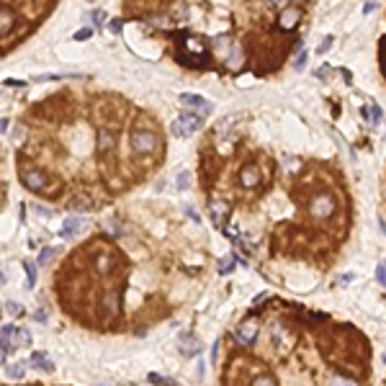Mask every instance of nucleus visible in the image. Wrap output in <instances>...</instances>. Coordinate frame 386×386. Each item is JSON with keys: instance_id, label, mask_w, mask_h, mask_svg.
Returning a JSON list of instances; mask_svg holds the SVG:
<instances>
[{"instance_id": "obj_7", "label": "nucleus", "mask_w": 386, "mask_h": 386, "mask_svg": "<svg viewBox=\"0 0 386 386\" xmlns=\"http://www.w3.org/2000/svg\"><path fill=\"white\" fill-rule=\"evenodd\" d=\"M21 180H24V186L31 188V191H44L47 188V175L39 172V170H26L21 175Z\"/></svg>"}, {"instance_id": "obj_18", "label": "nucleus", "mask_w": 386, "mask_h": 386, "mask_svg": "<svg viewBox=\"0 0 386 386\" xmlns=\"http://www.w3.org/2000/svg\"><path fill=\"white\" fill-rule=\"evenodd\" d=\"M0 18H3V36L11 31V24H13V16H11V11H8V8H3V11H0Z\"/></svg>"}, {"instance_id": "obj_10", "label": "nucleus", "mask_w": 386, "mask_h": 386, "mask_svg": "<svg viewBox=\"0 0 386 386\" xmlns=\"http://www.w3.org/2000/svg\"><path fill=\"white\" fill-rule=\"evenodd\" d=\"M100 309H103V314H108V317H116L119 309H121V301L116 293H106L103 299H100Z\"/></svg>"}, {"instance_id": "obj_25", "label": "nucleus", "mask_w": 386, "mask_h": 386, "mask_svg": "<svg viewBox=\"0 0 386 386\" xmlns=\"http://www.w3.org/2000/svg\"><path fill=\"white\" fill-rule=\"evenodd\" d=\"M16 332H18V330L13 327V324H3V342H8V340H11Z\"/></svg>"}, {"instance_id": "obj_28", "label": "nucleus", "mask_w": 386, "mask_h": 386, "mask_svg": "<svg viewBox=\"0 0 386 386\" xmlns=\"http://www.w3.org/2000/svg\"><path fill=\"white\" fill-rule=\"evenodd\" d=\"M188 180H191V178H188V172H180V175H178V183H175V186H178V191L188 188Z\"/></svg>"}, {"instance_id": "obj_33", "label": "nucleus", "mask_w": 386, "mask_h": 386, "mask_svg": "<svg viewBox=\"0 0 386 386\" xmlns=\"http://www.w3.org/2000/svg\"><path fill=\"white\" fill-rule=\"evenodd\" d=\"M121 24H124V21H119V18H116V21H111V24H108V31L119 34V31H121Z\"/></svg>"}, {"instance_id": "obj_36", "label": "nucleus", "mask_w": 386, "mask_h": 386, "mask_svg": "<svg viewBox=\"0 0 386 386\" xmlns=\"http://www.w3.org/2000/svg\"><path fill=\"white\" fill-rule=\"evenodd\" d=\"M270 3H273V5H278V8H281V11H283V8H286V5H289V0H270Z\"/></svg>"}, {"instance_id": "obj_39", "label": "nucleus", "mask_w": 386, "mask_h": 386, "mask_svg": "<svg viewBox=\"0 0 386 386\" xmlns=\"http://www.w3.org/2000/svg\"><path fill=\"white\" fill-rule=\"evenodd\" d=\"M186 214H188L191 219H196V221H198V214H196V211H193V209H186Z\"/></svg>"}, {"instance_id": "obj_42", "label": "nucleus", "mask_w": 386, "mask_h": 386, "mask_svg": "<svg viewBox=\"0 0 386 386\" xmlns=\"http://www.w3.org/2000/svg\"><path fill=\"white\" fill-rule=\"evenodd\" d=\"M88 3H93V0H88Z\"/></svg>"}, {"instance_id": "obj_37", "label": "nucleus", "mask_w": 386, "mask_h": 386, "mask_svg": "<svg viewBox=\"0 0 386 386\" xmlns=\"http://www.w3.org/2000/svg\"><path fill=\"white\" fill-rule=\"evenodd\" d=\"M5 85H8V88H11V85H13V88H21L24 83H21V80H5Z\"/></svg>"}, {"instance_id": "obj_14", "label": "nucleus", "mask_w": 386, "mask_h": 386, "mask_svg": "<svg viewBox=\"0 0 386 386\" xmlns=\"http://www.w3.org/2000/svg\"><path fill=\"white\" fill-rule=\"evenodd\" d=\"M201 350V342L196 338H191V335H183L180 338V353L183 355H196Z\"/></svg>"}, {"instance_id": "obj_22", "label": "nucleus", "mask_w": 386, "mask_h": 386, "mask_svg": "<svg viewBox=\"0 0 386 386\" xmlns=\"http://www.w3.org/2000/svg\"><path fill=\"white\" fill-rule=\"evenodd\" d=\"M147 379H149V384H157V386H178V384H172V381H168L165 376H157V373H149Z\"/></svg>"}, {"instance_id": "obj_38", "label": "nucleus", "mask_w": 386, "mask_h": 386, "mask_svg": "<svg viewBox=\"0 0 386 386\" xmlns=\"http://www.w3.org/2000/svg\"><path fill=\"white\" fill-rule=\"evenodd\" d=\"M103 21V13H93V24H100Z\"/></svg>"}, {"instance_id": "obj_2", "label": "nucleus", "mask_w": 386, "mask_h": 386, "mask_svg": "<svg viewBox=\"0 0 386 386\" xmlns=\"http://www.w3.org/2000/svg\"><path fill=\"white\" fill-rule=\"evenodd\" d=\"M309 214L314 219H330L335 214V198L330 196V193H314V196L309 198Z\"/></svg>"}, {"instance_id": "obj_35", "label": "nucleus", "mask_w": 386, "mask_h": 386, "mask_svg": "<svg viewBox=\"0 0 386 386\" xmlns=\"http://www.w3.org/2000/svg\"><path fill=\"white\" fill-rule=\"evenodd\" d=\"M373 11H376V3H365V5H363V13H365V16L373 13Z\"/></svg>"}, {"instance_id": "obj_3", "label": "nucleus", "mask_w": 386, "mask_h": 386, "mask_svg": "<svg viewBox=\"0 0 386 386\" xmlns=\"http://www.w3.org/2000/svg\"><path fill=\"white\" fill-rule=\"evenodd\" d=\"M157 147H160V142L152 131H145V129L131 131V149H134L137 155H152Z\"/></svg>"}, {"instance_id": "obj_24", "label": "nucleus", "mask_w": 386, "mask_h": 386, "mask_svg": "<svg viewBox=\"0 0 386 386\" xmlns=\"http://www.w3.org/2000/svg\"><path fill=\"white\" fill-rule=\"evenodd\" d=\"M235 260H237V255H235V258H224V260L219 263V273H229L232 265H235Z\"/></svg>"}, {"instance_id": "obj_20", "label": "nucleus", "mask_w": 386, "mask_h": 386, "mask_svg": "<svg viewBox=\"0 0 386 386\" xmlns=\"http://www.w3.org/2000/svg\"><path fill=\"white\" fill-rule=\"evenodd\" d=\"M5 373H8V379H21V376H24V365H18V363L5 365Z\"/></svg>"}, {"instance_id": "obj_23", "label": "nucleus", "mask_w": 386, "mask_h": 386, "mask_svg": "<svg viewBox=\"0 0 386 386\" xmlns=\"http://www.w3.org/2000/svg\"><path fill=\"white\" fill-rule=\"evenodd\" d=\"M250 386H276V381H273L270 376H258V379H252Z\"/></svg>"}, {"instance_id": "obj_16", "label": "nucleus", "mask_w": 386, "mask_h": 386, "mask_svg": "<svg viewBox=\"0 0 386 386\" xmlns=\"http://www.w3.org/2000/svg\"><path fill=\"white\" fill-rule=\"evenodd\" d=\"M227 67H229V70H240V67H242V52H240V49H235V52L229 54Z\"/></svg>"}, {"instance_id": "obj_4", "label": "nucleus", "mask_w": 386, "mask_h": 386, "mask_svg": "<svg viewBox=\"0 0 386 386\" xmlns=\"http://www.w3.org/2000/svg\"><path fill=\"white\" fill-rule=\"evenodd\" d=\"M204 126V116H196V114H186V116H180V119H175L170 124V131L175 137H191L196 129H201Z\"/></svg>"}, {"instance_id": "obj_21", "label": "nucleus", "mask_w": 386, "mask_h": 386, "mask_svg": "<svg viewBox=\"0 0 386 386\" xmlns=\"http://www.w3.org/2000/svg\"><path fill=\"white\" fill-rule=\"evenodd\" d=\"M330 386H358V381H355V379H345V376H335V379L330 381Z\"/></svg>"}, {"instance_id": "obj_8", "label": "nucleus", "mask_w": 386, "mask_h": 386, "mask_svg": "<svg viewBox=\"0 0 386 386\" xmlns=\"http://www.w3.org/2000/svg\"><path fill=\"white\" fill-rule=\"evenodd\" d=\"M260 183V168L258 165H245L240 172V186L242 188H255Z\"/></svg>"}, {"instance_id": "obj_41", "label": "nucleus", "mask_w": 386, "mask_h": 386, "mask_svg": "<svg viewBox=\"0 0 386 386\" xmlns=\"http://www.w3.org/2000/svg\"><path fill=\"white\" fill-rule=\"evenodd\" d=\"M384 363H386V355H384Z\"/></svg>"}, {"instance_id": "obj_40", "label": "nucleus", "mask_w": 386, "mask_h": 386, "mask_svg": "<svg viewBox=\"0 0 386 386\" xmlns=\"http://www.w3.org/2000/svg\"><path fill=\"white\" fill-rule=\"evenodd\" d=\"M299 3H312V0H299Z\"/></svg>"}, {"instance_id": "obj_12", "label": "nucleus", "mask_w": 386, "mask_h": 386, "mask_svg": "<svg viewBox=\"0 0 386 386\" xmlns=\"http://www.w3.org/2000/svg\"><path fill=\"white\" fill-rule=\"evenodd\" d=\"M80 229H83V221H80L77 217H67L65 224H62V237L65 240H72V237L80 235Z\"/></svg>"}, {"instance_id": "obj_30", "label": "nucleus", "mask_w": 386, "mask_h": 386, "mask_svg": "<svg viewBox=\"0 0 386 386\" xmlns=\"http://www.w3.org/2000/svg\"><path fill=\"white\" fill-rule=\"evenodd\" d=\"M90 34H93V28H83V31L75 34V39H77V42H85V39H90Z\"/></svg>"}, {"instance_id": "obj_19", "label": "nucleus", "mask_w": 386, "mask_h": 386, "mask_svg": "<svg viewBox=\"0 0 386 386\" xmlns=\"http://www.w3.org/2000/svg\"><path fill=\"white\" fill-rule=\"evenodd\" d=\"M54 255H57V250H54V247H44V250H42V255H39V263H42V265H49Z\"/></svg>"}, {"instance_id": "obj_34", "label": "nucleus", "mask_w": 386, "mask_h": 386, "mask_svg": "<svg viewBox=\"0 0 386 386\" xmlns=\"http://www.w3.org/2000/svg\"><path fill=\"white\" fill-rule=\"evenodd\" d=\"M353 278H355V276H353V273H345V276L340 278V283H342V286H348V283H350Z\"/></svg>"}, {"instance_id": "obj_27", "label": "nucleus", "mask_w": 386, "mask_h": 386, "mask_svg": "<svg viewBox=\"0 0 386 386\" xmlns=\"http://www.w3.org/2000/svg\"><path fill=\"white\" fill-rule=\"evenodd\" d=\"M39 217H44V219H49V217H54V211L52 209H47V206H31Z\"/></svg>"}, {"instance_id": "obj_15", "label": "nucleus", "mask_w": 386, "mask_h": 386, "mask_svg": "<svg viewBox=\"0 0 386 386\" xmlns=\"http://www.w3.org/2000/svg\"><path fill=\"white\" fill-rule=\"evenodd\" d=\"M31 365H34V368L47 371V373H52V371H54L52 361H47V353H31Z\"/></svg>"}, {"instance_id": "obj_17", "label": "nucleus", "mask_w": 386, "mask_h": 386, "mask_svg": "<svg viewBox=\"0 0 386 386\" xmlns=\"http://www.w3.org/2000/svg\"><path fill=\"white\" fill-rule=\"evenodd\" d=\"M24 270H26V286H34L36 283V265H31V263H24Z\"/></svg>"}, {"instance_id": "obj_13", "label": "nucleus", "mask_w": 386, "mask_h": 386, "mask_svg": "<svg viewBox=\"0 0 386 386\" xmlns=\"http://www.w3.org/2000/svg\"><path fill=\"white\" fill-rule=\"evenodd\" d=\"M116 145V134L111 129H103V131H98V152L100 155H106V152Z\"/></svg>"}, {"instance_id": "obj_31", "label": "nucleus", "mask_w": 386, "mask_h": 386, "mask_svg": "<svg viewBox=\"0 0 386 386\" xmlns=\"http://www.w3.org/2000/svg\"><path fill=\"white\" fill-rule=\"evenodd\" d=\"M5 309L11 312V314H21V304H16V301H8V304H5Z\"/></svg>"}, {"instance_id": "obj_29", "label": "nucleus", "mask_w": 386, "mask_h": 386, "mask_svg": "<svg viewBox=\"0 0 386 386\" xmlns=\"http://www.w3.org/2000/svg\"><path fill=\"white\" fill-rule=\"evenodd\" d=\"M376 278H379L381 286H386V265H379V268H376Z\"/></svg>"}, {"instance_id": "obj_9", "label": "nucleus", "mask_w": 386, "mask_h": 386, "mask_svg": "<svg viewBox=\"0 0 386 386\" xmlns=\"http://www.w3.org/2000/svg\"><path fill=\"white\" fill-rule=\"evenodd\" d=\"M180 103H183V106H191V108H201V114H204V116H206V114H211V108H214L206 98H201V96H191V93H183V96H180Z\"/></svg>"}, {"instance_id": "obj_26", "label": "nucleus", "mask_w": 386, "mask_h": 386, "mask_svg": "<svg viewBox=\"0 0 386 386\" xmlns=\"http://www.w3.org/2000/svg\"><path fill=\"white\" fill-rule=\"evenodd\" d=\"M332 42H335L332 36H324V39H322V44H319V49H317V52H319V54H324V52H330V47H332Z\"/></svg>"}, {"instance_id": "obj_11", "label": "nucleus", "mask_w": 386, "mask_h": 386, "mask_svg": "<svg viewBox=\"0 0 386 386\" xmlns=\"http://www.w3.org/2000/svg\"><path fill=\"white\" fill-rule=\"evenodd\" d=\"M209 211H211V221H214V227L224 229V217H227V204L224 201H214Z\"/></svg>"}, {"instance_id": "obj_5", "label": "nucleus", "mask_w": 386, "mask_h": 386, "mask_svg": "<svg viewBox=\"0 0 386 386\" xmlns=\"http://www.w3.org/2000/svg\"><path fill=\"white\" fill-rule=\"evenodd\" d=\"M235 345H240V348H250V345H255L258 340V324L252 322V319H245L240 324V327L235 330Z\"/></svg>"}, {"instance_id": "obj_32", "label": "nucleus", "mask_w": 386, "mask_h": 386, "mask_svg": "<svg viewBox=\"0 0 386 386\" xmlns=\"http://www.w3.org/2000/svg\"><path fill=\"white\" fill-rule=\"evenodd\" d=\"M293 65H296V70H301L304 65H307V52H299V57H296V62Z\"/></svg>"}, {"instance_id": "obj_6", "label": "nucleus", "mask_w": 386, "mask_h": 386, "mask_svg": "<svg viewBox=\"0 0 386 386\" xmlns=\"http://www.w3.org/2000/svg\"><path fill=\"white\" fill-rule=\"evenodd\" d=\"M301 21V8H283L278 13V28L281 31H293Z\"/></svg>"}, {"instance_id": "obj_1", "label": "nucleus", "mask_w": 386, "mask_h": 386, "mask_svg": "<svg viewBox=\"0 0 386 386\" xmlns=\"http://www.w3.org/2000/svg\"><path fill=\"white\" fill-rule=\"evenodd\" d=\"M186 52L193 54V67H204L209 62V54H206L204 44H201L198 39H193L191 34H180L178 36V57H183Z\"/></svg>"}]
</instances>
